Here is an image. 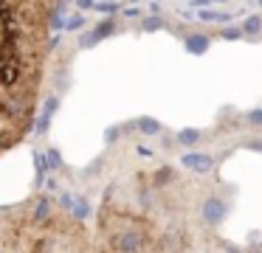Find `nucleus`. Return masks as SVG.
I'll return each instance as SVG.
<instances>
[{
	"mask_svg": "<svg viewBox=\"0 0 262 253\" xmlns=\"http://www.w3.org/2000/svg\"><path fill=\"white\" fill-rule=\"evenodd\" d=\"M194 189L175 172H136L107 186L96 211L99 253H189Z\"/></svg>",
	"mask_w": 262,
	"mask_h": 253,
	"instance_id": "nucleus-1",
	"label": "nucleus"
},
{
	"mask_svg": "<svg viewBox=\"0 0 262 253\" xmlns=\"http://www.w3.org/2000/svg\"><path fill=\"white\" fill-rule=\"evenodd\" d=\"M62 0H0V157L29 138Z\"/></svg>",
	"mask_w": 262,
	"mask_h": 253,
	"instance_id": "nucleus-2",
	"label": "nucleus"
},
{
	"mask_svg": "<svg viewBox=\"0 0 262 253\" xmlns=\"http://www.w3.org/2000/svg\"><path fill=\"white\" fill-rule=\"evenodd\" d=\"M0 253H99L91 228L68 202L37 191L0 208Z\"/></svg>",
	"mask_w": 262,
	"mask_h": 253,
	"instance_id": "nucleus-3",
	"label": "nucleus"
},
{
	"mask_svg": "<svg viewBox=\"0 0 262 253\" xmlns=\"http://www.w3.org/2000/svg\"><path fill=\"white\" fill-rule=\"evenodd\" d=\"M183 166L194 169V172H209V169H211V157H206V155H186V157H183Z\"/></svg>",
	"mask_w": 262,
	"mask_h": 253,
	"instance_id": "nucleus-4",
	"label": "nucleus"
},
{
	"mask_svg": "<svg viewBox=\"0 0 262 253\" xmlns=\"http://www.w3.org/2000/svg\"><path fill=\"white\" fill-rule=\"evenodd\" d=\"M186 48L192 51V54H203V51L209 48V39H206L203 34H194V37L186 39Z\"/></svg>",
	"mask_w": 262,
	"mask_h": 253,
	"instance_id": "nucleus-5",
	"label": "nucleus"
},
{
	"mask_svg": "<svg viewBox=\"0 0 262 253\" xmlns=\"http://www.w3.org/2000/svg\"><path fill=\"white\" fill-rule=\"evenodd\" d=\"M262 28V20L259 17H248V20H245V26H243V31L245 34H256Z\"/></svg>",
	"mask_w": 262,
	"mask_h": 253,
	"instance_id": "nucleus-6",
	"label": "nucleus"
},
{
	"mask_svg": "<svg viewBox=\"0 0 262 253\" xmlns=\"http://www.w3.org/2000/svg\"><path fill=\"white\" fill-rule=\"evenodd\" d=\"M198 138H200V135L194 132V129H189V132H181V141H183V144H194Z\"/></svg>",
	"mask_w": 262,
	"mask_h": 253,
	"instance_id": "nucleus-7",
	"label": "nucleus"
},
{
	"mask_svg": "<svg viewBox=\"0 0 262 253\" xmlns=\"http://www.w3.org/2000/svg\"><path fill=\"white\" fill-rule=\"evenodd\" d=\"M248 121H251V124H262V110H254V112H248Z\"/></svg>",
	"mask_w": 262,
	"mask_h": 253,
	"instance_id": "nucleus-8",
	"label": "nucleus"
},
{
	"mask_svg": "<svg viewBox=\"0 0 262 253\" xmlns=\"http://www.w3.org/2000/svg\"><path fill=\"white\" fill-rule=\"evenodd\" d=\"M141 127H144V132H155V129H158V124L147 118V121H141Z\"/></svg>",
	"mask_w": 262,
	"mask_h": 253,
	"instance_id": "nucleus-9",
	"label": "nucleus"
},
{
	"mask_svg": "<svg viewBox=\"0 0 262 253\" xmlns=\"http://www.w3.org/2000/svg\"><path fill=\"white\" fill-rule=\"evenodd\" d=\"M223 37H226V39H237V37H239V31H234V28H228V31L223 34Z\"/></svg>",
	"mask_w": 262,
	"mask_h": 253,
	"instance_id": "nucleus-10",
	"label": "nucleus"
}]
</instances>
